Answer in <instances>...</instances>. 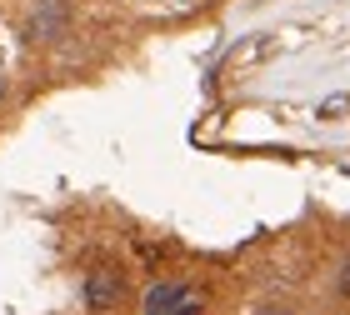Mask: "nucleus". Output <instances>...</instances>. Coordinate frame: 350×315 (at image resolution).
<instances>
[{"label": "nucleus", "mask_w": 350, "mask_h": 315, "mask_svg": "<svg viewBox=\"0 0 350 315\" xmlns=\"http://www.w3.org/2000/svg\"><path fill=\"white\" fill-rule=\"evenodd\" d=\"M205 301L190 286H175V280H161V286L146 290V315H200Z\"/></svg>", "instance_id": "f257e3e1"}, {"label": "nucleus", "mask_w": 350, "mask_h": 315, "mask_svg": "<svg viewBox=\"0 0 350 315\" xmlns=\"http://www.w3.org/2000/svg\"><path fill=\"white\" fill-rule=\"evenodd\" d=\"M70 25V0H36L25 20V40H60Z\"/></svg>", "instance_id": "f03ea898"}, {"label": "nucleus", "mask_w": 350, "mask_h": 315, "mask_svg": "<svg viewBox=\"0 0 350 315\" xmlns=\"http://www.w3.org/2000/svg\"><path fill=\"white\" fill-rule=\"evenodd\" d=\"M116 301H120V275H116V271L85 275V305H90V310H110Z\"/></svg>", "instance_id": "7ed1b4c3"}, {"label": "nucleus", "mask_w": 350, "mask_h": 315, "mask_svg": "<svg viewBox=\"0 0 350 315\" xmlns=\"http://www.w3.org/2000/svg\"><path fill=\"white\" fill-rule=\"evenodd\" d=\"M0 90H5V51H0Z\"/></svg>", "instance_id": "20e7f679"}, {"label": "nucleus", "mask_w": 350, "mask_h": 315, "mask_svg": "<svg viewBox=\"0 0 350 315\" xmlns=\"http://www.w3.org/2000/svg\"><path fill=\"white\" fill-rule=\"evenodd\" d=\"M340 290H345V295H350V265H345V275H340Z\"/></svg>", "instance_id": "39448f33"}]
</instances>
